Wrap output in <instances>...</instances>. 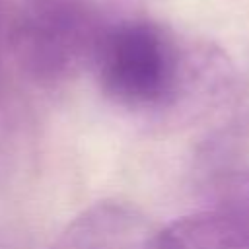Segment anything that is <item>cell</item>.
<instances>
[{
	"label": "cell",
	"instance_id": "1",
	"mask_svg": "<svg viewBox=\"0 0 249 249\" xmlns=\"http://www.w3.org/2000/svg\"><path fill=\"white\" fill-rule=\"evenodd\" d=\"M89 72L105 99L154 124H195L237 93V68L224 49L123 10L103 27Z\"/></svg>",
	"mask_w": 249,
	"mask_h": 249
},
{
	"label": "cell",
	"instance_id": "4",
	"mask_svg": "<svg viewBox=\"0 0 249 249\" xmlns=\"http://www.w3.org/2000/svg\"><path fill=\"white\" fill-rule=\"evenodd\" d=\"M51 249H158V226L126 202L99 200L74 216Z\"/></svg>",
	"mask_w": 249,
	"mask_h": 249
},
{
	"label": "cell",
	"instance_id": "3",
	"mask_svg": "<svg viewBox=\"0 0 249 249\" xmlns=\"http://www.w3.org/2000/svg\"><path fill=\"white\" fill-rule=\"evenodd\" d=\"M158 249H249V171L224 177L200 208L158 228Z\"/></svg>",
	"mask_w": 249,
	"mask_h": 249
},
{
	"label": "cell",
	"instance_id": "2",
	"mask_svg": "<svg viewBox=\"0 0 249 249\" xmlns=\"http://www.w3.org/2000/svg\"><path fill=\"white\" fill-rule=\"evenodd\" d=\"M115 10L103 0H18L10 8L6 56L37 86L66 84L89 70Z\"/></svg>",
	"mask_w": 249,
	"mask_h": 249
},
{
	"label": "cell",
	"instance_id": "5",
	"mask_svg": "<svg viewBox=\"0 0 249 249\" xmlns=\"http://www.w3.org/2000/svg\"><path fill=\"white\" fill-rule=\"evenodd\" d=\"M8 18H10V6L6 0H0V62L6 56V31H8Z\"/></svg>",
	"mask_w": 249,
	"mask_h": 249
}]
</instances>
